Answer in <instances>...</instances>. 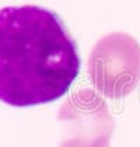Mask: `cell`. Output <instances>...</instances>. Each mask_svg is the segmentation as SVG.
<instances>
[{
    "label": "cell",
    "mask_w": 140,
    "mask_h": 147,
    "mask_svg": "<svg viewBox=\"0 0 140 147\" xmlns=\"http://www.w3.org/2000/svg\"><path fill=\"white\" fill-rule=\"evenodd\" d=\"M80 71L77 46L58 14L39 6L0 10V101L34 107L63 97Z\"/></svg>",
    "instance_id": "cell-1"
},
{
    "label": "cell",
    "mask_w": 140,
    "mask_h": 147,
    "mask_svg": "<svg viewBox=\"0 0 140 147\" xmlns=\"http://www.w3.org/2000/svg\"><path fill=\"white\" fill-rule=\"evenodd\" d=\"M88 74L105 97L118 100L129 95L140 81V44L125 32L105 35L91 51Z\"/></svg>",
    "instance_id": "cell-2"
},
{
    "label": "cell",
    "mask_w": 140,
    "mask_h": 147,
    "mask_svg": "<svg viewBox=\"0 0 140 147\" xmlns=\"http://www.w3.org/2000/svg\"><path fill=\"white\" fill-rule=\"evenodd\" d=\"M62 123L60 147H109L115 129L105 101L93 90L71 94L58 113Z\"/></svg>",
    "instance_id": "cell-3"
}]
</instances>
